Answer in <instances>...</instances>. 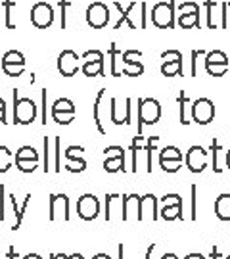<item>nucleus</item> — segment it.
<instances>
[{
	"instance_id": "obj_55",
	"label": "nucleus",
	"mask_w": 230,
	"mask_h": 259,
	"mask_svg": "<svg viewBox=\"0 0 230 259\" xmlns=\"http://www.w3.org/2000/svg\"><path fill=\"white\" fill-rule=\"evenodd\" d=\"M184 259H203V255H200V253H190V255H186Z\"/></svg>"
},
{
	"instance_id": "obj_9",
	"label": "nucleus",
	"mask_w": 230,
	"mask_h": 259,
	"mask_svg": "<svg viewBox=\"0 0 230 259\" xmlns=\"http://www.w3.org/2000/svg\"><path fill=\"white\" fill-rule=\"evenodd\" d=\"M161 58L165 60L161 65V73L165 77H178L182 75V54L178 50H165Z\"/></svg>"
},
{
	"instance_id": "obj_33",
	"label": "nucleus",
	"mask_w": 230,
	"mask_h": 259,
	"mask_svg": "<svg viewBox=\"0 0 230 259\" xmlns=\"http://www.w3.org/2000/svg\"><path fill=\"white\" fill-rule=\"evenodd\" d=\"M205 69L213 77H222V75L228 71V64H207L205 62Z\"/></svg>"
},
{
	"instance_id": "obj_52",
	"label": "nucleus",
	"mask_w": 230,
	"mask_h": 259,
	"mask_svg": "<svg viewBox=\"0 0 230 259\" xmlns=\"http://www.w3.org/2000/svg\"><path fill=\"white\" fill-rule=\"evenodd\" d=\"M42 123L46 125V91H42Z\"/></svg>"
},
{
	"instance_id": "obj_63",
	"label": "nucleus",
	"mask_w": 230,
	"mask_h": 259,
	"mask_svg": "<svg viewBox=\"0 0 230 259\" xmlns=\"http://www.w3.org/2000/svg\"><path fill=\"white\" fill-rule=\"evenodd\" d=\"M226 159H230V150L226 152Z\"/></svg>"
},
{
	"instance_id": "obj_51",
	"label": "nucleus",
	"mask_w": 230,
	"mask_h": 259,
	"mask_svg": "<svg viewBox=\"0 0 230 259\" xmlns=\"http://www.w3.org/2000/svg\"><path fill=\"white\" fill-rule=\"evenodd\" d=\"M48 144H50V142H48V137H44V167H42L44 173H48Z\"/></svg>"
},
{
	"instance_id": "obj_47",
	"label": "nucleus",
	"mask_w": 230,
	"mask_h": 259,
	"mask_svg": "<svg viewBox=\"0 0 230 259\" xmlns=\"http://www.w3.org/2000/svg\"><path fill=\"white\" fill-rule=\"evenodd\" d=\"M203 56V50H194L192 52V77L198 75V58Z\"/></svg>"
},
{
	"instance_id": "obj_46",
	"label": "nucleus",
	"mask_w": 230,
	"mask_h": 259,
	"mask_svg": "<svg viewBox=\"0 0 230 259\" xmlns=\"http://www.w3.org/2000/svg\"><path fill=\"white\" fill-rule=\"evenodd\" d=\"M190 190H192V221H196V217H198V188L196 185Z\"/></svg>"
},
{
	"instance_id": "obj_14",
	"label": "nucleus",
	"mask_w": 230,
	"mask_h": 259,
	"mask_svg": "<svg viewBox=\"0 0 230 259\" xmlns=\"http://www.w3.org/2000/svg\"><path fill=\"white\" fill-rule=\"evenodd\" d=\"M130 98L125 100V106H121L119 100L117 98H111L110 104H111V121L115 123V125H127L130 123Z\"/></svg>"
},
{
	"instance_id": "obj_1",
	"label": "nucleus",
	"mask_w": 230,
	"mask_h": 259,
	"mask_svg": "<svg viewBox=\"0 0 230 259\" xmlns=\"http://www.w3.org/2000/svg\"><path fill=\"white\" fill-rule=\"evenodd\" d=\"M150 18L157 29H173V25H175V0L157 2L152 8Z\"/></svg>"
},
{
	"instance_id": "obj_35",
	"label": "nucleus",
	"mask_w": 230,
	"mask_h": 259,
	"mask_svg": "<svg viewBox=\"0 0 230 259\" xmlns=\"http://www.w3.org/2000/svg\"><path fill=\"white\" fill-rule=\"evenodd\" d=\"M52 111H75V104L69 98H58L52 106Z\"/></svg>"
},
{
	"instance_id": "obj_54",
	"label": "nucleus",
	"mask_w": 230,
	"mask_h": 259,
	"mask_svg": "<svg viewBox=\"0 0 230 259\" xmlns=\"http://www.w3.org/2000/svg\"><path fill=\"white\" fill-rule=\"evenodd\" d=\"M92 259H111V257L108 255V253H96V255H94Z\"/></svg>"
},
{
	"instance_id": "obj_59",
	"label": "nucleus",
	"mask_w": 230,
	"mask_h": 259,
	"mask_svg": "<svg viewBox=\"0 0 230 259\" xmlns=\"http://www.w3.org/2000/svg\"><path fill=\"white\" fill-rule=\"evenodd\" d=\"M161 259H178V257H176L175 253H165V255H163Z\"/></svg>"
},
{
	"instance_id": "obj_5",
	"label": "nucleus",
	"mask_w": 230,
	"mask_h": 259,
	"mask_svg": "<svg viewBox=\"0 0 230 259\" xmlns=\"http://www.w3.org/2000/svg\"><path fill=\"white\" fill-rule=\"evenodd\" d=\"M215 117V104L209 98H198L192 102V119L198 125H209Z\"/></svg>"
},
{
	"instance_id": "obj_56",
	"label": "nucleus",
	"mask_w": 230,
	"mask_h": 259,
	"mask_svg": "<svg viewBox=\"0 0 230 259\" xmlns=\"http://www.w3.org/2000/svg\"><path fill=\"white\" fill-rule=\"evenodd\" d=\"M152 253H154V244H152V246L146 250V257H144V259H150V257H152Z\"/></svg>"
},
{
	"instance_id": "obj_48",
	"label": "nucleus",
	"mask_w": 230,
	"mask_h": 259,
	"mask_svg": "<svg viewBox=\"0 0 230 259\" xmlns=\"http://www.w3.org/2000/svg\"><path fill=\"white\" fill-rule=\"evenodd\" d=\"M71 6V0H60V8H62V29H65V12Z\"/></svg>"
},
{
	"instance_id": "obj_36",
	"label": "nucleus",
	"mask_w": 230,
	"mask_h": 259,
	"mask_svg": "<svg viewBox=\"0 0 230 259\" xmlns=\"http://www.w3.org/2000/svg\"><path fill=\"white\" fill-rule=\"evenodd\" d=\"M2 6H4V18H6V27L14 29L12 23V8L16 6V0H2Z\"/></svg>"
},
{
	"instance_id": "obj_62",
	"label": "nucleus",
	"mask_w": 230,
	"mask_h": 259,
	"mask_svg": "<svg viewBox=\"0 0 230 259\" xmlns=\"http://www.w3.org/2000/svg\"><path fill=\"white\" fill-rule=\"evenodd\" d=\"M226 167L230 169V159H226Z\"/></svg>"
},
{
	"instance_id": "obj_18",
	"label": "nucleus",
	"mask_w": 230,
	"mask_h": 259,
	"mask_svg": "<svg viewBox=\"0 0 230 259\" xmlns=\"http://www.w3.org/2000/svg\"><path fill=\"white\" fill-rule=\"evenodd\" d=\"M10 198H12V207H14V213H16V223L12 225V231H18L19 227H21V221H23V215H25V211H27L31 194L25 196V202H23L21 205H18V202H16V194H12Z\"/></svg>"
},
{
	"instance_id": "obj_58",
	"label": "nucleus",
	"mask_w": 230,
	"mask_h": 259,
	"mask_svg": "<svg viewBox=\"0 0 230 259\" xmlns=\"http://www.w3.org/2000/svg\"><path fill=\"white\" fill-rule=\"evenodd\" d=\"M50 259H67V255H64V253H52Z\"/></svg>"
},
{
	"instance_id": "obj_22",
	"label": "nucleus",
	"mask_w": 230,
	"mask_h": 259,
	"mask_svg": "<svg viewBox=\"0 0 230 259\" xmlns=\"http://www.w3.org/2000/svg\"><path fill=\"white\" fill-rule=\"evenodd\" d=\"M200 25V14H178V27L192 29Z\"/></svg>"
},
{
	"instance_id": "obj_17",
	"label": "nucleus",
	"mask_w": 230,
	"mask_h": 259,
	"mask_svg": "<svg viewBox=\"0 0 230 259\" xmlns=\"http://www.w3.org/2000/svg\"><path fill=\"white\" fill-rule=\"evenodd\" d=\"M136 6H138V2L134 0V2H130L129 6H127V10H123V6H121L119 2H115V8L121 12V18H119V21L115 23V29H121V25H123V23H129L130 29H136V23L130 19V16H132V10L136 8Z\"/></svg>"
},
{
	"instance_id": "obj_6",
	"label": "nucleus",
	"mask_w": 230,
	"mask_h": 259,
	"mask_svg": "<svg viewBox=\"0 0 230 259\" xmlns=\"http://www.w3.org/2000/svg\"><path fill=\"white\" fill-rule=\"evenodd\" d=\"M31 23L37 29H48L54 23V10L46 2H37L31 8Z\"/></svg>"
},
{
	"instance_id": "obj_44",
	"label": "nucleus",
	"mask_w": 230,
	"mask_h": 259,
	"mask_svg": "<svg viewBox=\"0 0 230 259\" xmlns=\"http://www.w3.org/2000/svg\"><path fill=\"white\" fill-rule=\"evenodd\" d=\"M205 6H207V27L217 29L215 21H213V14H215V10H213V0H205Z\"/></svg>"
},
{
	"instance_id": "obj_53",
	"label": "nucleus",
	"mask_w": 230,
	"mask_h": 259,
	"mask_svg": "<svg viewBox=\"0 0 230 259\" xmlns=\"http://www.w3.org/2000/svg\"><path fill=\"white\" fill-rule=\"evenodd\" d=\"M8 259H18V251L14 250V248H10L8 250Z\"/></svg>"
},
{
	"instance_id": "obj_15",
	"label": "nucleus",
	"mask_w": 230,
	"mask_h": 259,
	"mask_svg": "<svg viewBox=\"0 0 230 259\" xmlns=\"http://www.w3.org/2000/svg\"><path fill=\"white\" fill-rule=\"evenodd\" d=\"M81 152H84L83 146H69V148L65 150L67 159H71V163L65 165L67 171H71V173H83L84 169H86V161H84L83 157H79Z\"/></svg>"
},
{
	"instance_id": "obj_11",
	"label": "nucleus",
	"mask_w": 230,
	"mask_h": 259,
	"mask_svg": "<svg viewBox=\"0 0 230 259\" xmlns=\"http://www.w3.org/2000/svg\"><path fill=\"white\" fill-rule=\"evenodd\" d=\"M79 56L75 54L73 50H64L58 56V71L64 77H73L79 71Z\"/></svg>"
},
{
	"instance_id": "obj_43",
	"label": "nucleus",
	"mask_w": 230,
	"mask_h": 259,
	"mask_svg": "<svg viewBox=\"0 0 230 259\" xmlns=\"http://www.w3.org/2000/svg\"><path fill=\"white\" fill-rule=\"evenodd\" d=\"M161 200L165 205H182V198L178 194H165Z\"/></svg>"
},
{
	"instance_id": "obj_20",
	"label": "nucleus",
	"mask_w": 230,
	"mask_h": 259,
	"mask_svg": "<svg viewBox=\"0 0 230 259\" xmlns=\"http://www.w3.org/2000/svg\"><path fill=\"white\" fill-rule=\"evenodd\" d=\"M104 94H106V89H100L98 94H96V102L92 106V111H94V123H96V129L100 135H106V129H104V125H102V117H100V106H102V100H104Z\"/></svg>"
},
{
	"instance_id": "obj_8",
	"label": "nucleus",
	"mask_w": 230,
	"mask_h": 259,
	"mask_svg": "<svg viewBox=\"0 0 230 259\" xmlns=\"http://www.w3.org/2000/svg\"><path fill=\"white\" fill-rule=\"evenodd\" d=\"M77 211H79V217L84 219V221H94L100 213V202L94 194H84L79 198L77 202Z\"/></svg>"
},
{
	"instance_id": "obj_42",
	"label": "nucleus",
	"mask_w": 230,
	"mask_h": 259,
	"mask_svg": "<svg viewBox=\"0 0 230 259\" xmlns=\"http://www.w3.org/2000/svg\"><path fill=\"white\" fill-rule=\"evenodd\" d=\"M104 154H106V159L108 157H121L125 156V150L121 148V146H108V148L104 150Z\"/></svg>"
},
{
	"instance_id": "obj_19",
	"label": "nucleus",
	"mask_w": 230,
	"mask_h": 259,
	"mask_svg": "<svg viewBox=\"0 0 230 259\" xmlns=\"http://www.w3.org/2000/svg\"><path fill=\"white\" fill-rule=\"evenodd\" d=\"M215 213L221 221H230V194H221L215 202Z\"/></svg>"
},
{
	"instance_id": "obj_40",
	"label": "nucleus",
	"mask_w": 230,
	"mask_h": 259,
	"mask_svg": "<svg viewBox=\"0 0 230 259\" xmlns=\"http://www.w3.org/2000/svg\"><path fill=\"white\" fill-rule=\"evenodd\" d=\"M16 165L21 173H33L38 167V161H16Z\"/></svg>"
},
{
	"instance_id": "obj_41",
	"label": "nucleus",
	"mask_w": 230,
	"mask_h": 259,
	"mask_svg": "<svg viewBox=\"0 0 230 259\" xmlns=\"http://www.w3.org/2000/svg\"><path fill=\"white\" fill-rule=\"evenodd\" d=\"M54 146H56V171L60 173L62 171V142H60V137H56Z\"/></svg>"
},
{
	"instance_id": "obj_21",
	"label": "nucleus",
	"mask_w": 230,
	"mask_h": 259,
	"mask_svg": "<svg viewBox=\"0 0 230 259\" xmlns=\"http://www.w3.org/2000/svg\"><path fill=\"white\" fill-rule=\"evenodd\" d=\"M16 161H38V152L33 146H21L16 152Z\"/></svg>"
},
{
	"instance_id": "obj_49",
	"label": "nucleus",
	"mask_w": 230,
	"mask_h": 259,
	"mask_svg": "<svg viewBox=\"0 0 230 259\" xmlns=\"http://www.w3.org/2000/svg\"><path fill=\"white\" fill-rule=\"evenodd\" d=\"M0 123H8L6 121V102L0 98Z\"/></svg>"
},
{
	"instance_id": "obj_38",
	"label": "nucleus",
	"mask_w": 230,
	"mask_h": 259,
	"mask_svg": "<svg viewBox=\"0 0 230 259\" xmlns=\"http://www.w3.org/2000/svg\"><path fill=\"white\" fill-rule=\"evenodd\" d=\"M161 163V169L167 171V173H176L178 169H180V163L182 161H175V159H163V161H159Z\"/></svg>"
},
{
	"instance_id": "obj_2",
	"label": "nucleus",
	"mask_w": 230,
	"mask_h": 259,
	"mask_svg": "<svg viewBox=\"0 0 230 259\" xmlns=\"http://www.w3.org/2000/svg\"><path fill=\"white\" fill-rule=\"evenodd\" d=\"M37 117V106L31 98H19L18 91H14V123L29 125Z\"/></svg>"
},
{
	"instance_id": "obj_10",
	"label": "nucleus",
	"mask_w": 230,
	"mask_h": 259,
	"mask_svg": "<svg viewBox=\"0 0 230 259\" xmlns=\"http://www.w3.org/2000/svg\"><path fill=\"white\" fill-rule=\"evenodd\" d=\"M69 221V198L65 194H52L50 196V221L58 219Z\"/></svg>"
},
{
	"instance_id": "obj_3",
	"label": "nucleus",
	"mask_w": 230,
	"mask_h": 259,
	"mask_svg": "<svg viewBox=\"0 0 230 259\" xmlns=\"http://www.w3.org/2000/svg\"><path fill=\"white\" fill-rule=\"evenodd\" d=\"M138 117L140 125H156L161 117V104L156 98H142L138 102Z\"/></svg>"
},
{
	"instance_id": "obj_45",
	"label": "nucleus",
	"mask_w": 230,
	"mask_h": 259,
	"mask_svg": "<svg viewBox=\"0 0 230 259\" xmlns=\"http://www.w3.org/2000/svg\"><path fill=\"white\" fill-rule=\"evenodd\" d=\"M217 150H219V142H217V139L211 142V152H213V171L215 173H221L222 169L219 165H217Z\"/></svg>"
},
{
	"instance_id": "obj_39",
	"label": "nucleus",
	"mask_w": 230,
	"mask_h": 259,
	"mask_svg": "<svg viewBox=\"0 0 230 259\" xmlns=\"http://www.w3.org/2000/svg\"><path fill=\"white\" fill-rule=\"evenodd\" d=\"M2 69L8 77H19L25 71V65H2Z\"/></svg>"
},
{
	"instance_id": "obj_7",
	"label": "nucleus",
	"mask_w": 230,
	"mask_h": 259,
	"mask_svg": "<svg viewBox=\"0 0 230 259\" xmlns=\"http://www.w3.org/2000/svg\"><path fill=\"white\" fill-rule=\"evenodd\" d=\"M83 73L86 77H100L104 75V54L100 50H86L83 54Z\"/></svg>"
},
{
	"instance_id": "obj_30",
	"label": "nucleus",
	"mask_w": 230,
	"mask_h": 259,
	"mask_svg": "<svg viewBox=\"0 0 230 259\" xmlns=\"http://www.w3.org/2000/svg\"><path fill=\"white\" fill-rule=\"evenodd\" d=\"M110 56H111V75L113 77H121L119 73V69H117V64H119V48L115 47V42H111V47H110Z\"/></svg>"
},
{
	"instance_id": "obj_57",
	"label": "nucleus",
	"mask_w": 230,
	"mask_h": 259,
	"mask_svg": "<svg viewBox=\"0 0 230 259\" xmlns=\"http://www.w3.org/2000/svg\"><path fill=\"white\" fill-rule=\"evenodd\" d=\"M23 259H42V257H40L38 253H27V255H25Z\"/></svg>"
},
{
	"instance_id": "obj_12",
	"label": "nucleus",
	"mask_w": 230,
	"mask_h": 259,
	"mask_svg": "<svg viewBox=\"0 0 230 259\" xmlns=\"http://www.w3.org/2000/svg\"><path fill=\"white\" fill-rule=\"evenodd\" d=\"M186 165L192 173H202L207 167V152L202 146H192L186 152Z\"/></svg>"
},
{
	"instance_id": "obj_28",
	"label": "nucleus",
	"mask_w": 230,
	"mask_h": 259,
	"mask_svg": "<svg viewBox=\"0 0 230 259\" xmlns=\"http://www.w3.org/2000/svg\"><path fill=\"white\" fill-rule=\"evenodd\" d=\"M163 159H175V161H182V152L176 148V146H167L163 148V152L159 154V161Z\"/></svg>"
},
{
	"instance_id": "obj_37",
	"label": "nucleus",
	"mask_w": 230,
	"mask_h": 259,
	"mask_svg": "<svg viewBox=\"0 0 230 259\" xmlns=\"http://www.w3.org/2000/svg\"><path fill=\"white\" fill-rule=\"evenodd\" d=\"M178 14H200V4L182 2V4H178Z\"/></svg>"
},
{
	"instance_id": "obj_50",
	"label": "nucleus",
	"mask_w": 230,
	"mask_h": 259,
	"mask_svg": "<svg viewBox=\"0 0 230 259\" xmlns=\"http://www.w3.org/2000/svg\"><path fill=\"white\" fill-rule=\"evenodd\" d=\"M2 196H4V185H0V221L6 219V215H4V204H2Z\"/></svg>"
},
{
	"instance_id": "obj_61",
	"label": "nucleus",
	"mask_w": 230,
	"mask_h": 259,
	"mask_svg": "<svg viewBox=\"0 0 230 259\" xmlns=\"http://www.w3.org/2000/svg\"><path fill=\"white\" fill-rule=\"evenodd\" d=\"M119 259H123V246H119Z\"/></svg>"
},
{
	"instance_id": "obj_24",
	"label": "nucleus",
	"mask_w": 230,
	"mask_h": 259,
	"mask_svg": "<svg viewBox=\"0 0 230 259\" xmlns=\"http://www.w3.org/2000/svg\"><path fill=\"white\" fill-rule=\"evenodd\" d=\"M161 219H165V221L182 219V205H165L161 209Z\"/></svg>"
},
{
	"instance_id": "obj_60",
	"label": "nucleus",
	"mask_w": 230,
	"mask_h": 259,
	"mask_svg": "<svg viewBox=\"0 0 230 259\" xmlns=\"http://www.w3.org/2000/svg\"><path fill=\"white\" fill-rule=\"evenodd\" d=\"M67 259H83V255L81 253H73V255H69Z\"/></svg>"
},
{
	"instance_id": "obj_34",
	"label": "nucleus",
	"mask_w": 230,
	"mask_h": 259,
	"mask_svg": "<svg viewBox=\"0 0 230 259\" xmlns=\"http://www.w3.org/2000/svg\"><path fill=\"white\" fill-rule=\"evenodd\" d=\"M119 58L123 64H136L142 58V52L140 50H127V52H121Z\"/></svg>"
},
{
	"instance_id": "obj_13",
	"label": "nucleus",
	"mask_w": 230,
	"mask_h": 259,
	"mask_svg": "<svg viewBox=\"0 0 230 259\" xmlns=\"http://www.w3.org/2000/svg\"><path fill=\"white\" fill-rule=\"evenodd\" d=\"M157 219V198L154 194L140 196L138 221H156Z\"/></svg>"
},
{
	"instance_id": "obj_25",
	"label": "nucleus",
	"mask_w": 230,
	"mask_h": 259,
	"mask_svg": "<svg viewBox=\"0 0 230 259\" xmlns=\"http://www.w3.org/2000/svg\"><path fill=\"white\" fill-rule=\"evenodd\" d=\"M104 169L108 173H117V171H125V156L121 157H108L104 161Z\"/></svg>"
},
{
	"instance_id": "obj_23",
	"label": "nucleus",
	"mask_w": 230,
	"mask_h": 259,
	"mask_svg": "<svg viewBox=\"0 0 230 259\" xmlns=\"http://www.w3.org/2000/svg\"><path fill=\"white\" fill-rule=\"evenodd\" d=\"M0 65H25V58L18 50H10V52H6V54L2 56Z\"/></svg>"
},
{
	"instance_id": "obj_29",
	"label": "nucleus",
	"mask_w": 230,
	"mask_h": 259,
	"mask_svg": "<svg viewBox=\"0 0 230 259\" xmlns=\"http://www.w3.org/2000/svg\"><path fill=\"white\" fill-rule=\"evenodd\" d=\"M144 73V65L136 62V64H123L121 75H127V77H138V75Z\"/></svg>"
},
{
	"instance_id": "obj_26",
	"label": "nucleus",
	"mask_w": 230,
	"mask_h": 259,
	"mask_svg": "<svg viewBox=\"0 0 230 259\" xmlns=\"http://www.w3.org/2000/svg\"><path fill=\"white\" fill-rule=\"evenodd\" d=\"M12 161H14V156L8 146H0V173H6L12 167Z\"/></svg>"
},
{
	"instance_id": "obj_4",
	"label": "nucleus",
	"mask_w": 230,
	"mask_h": 259,
	"mask_svg": "<svg viewBox=\"0 0 230 259\" xmlns=\"http://www.w3.org/2000/svg\"><path fill=\"white\" fill-rule=\"evenodd\" d=\"M110 21V8L104 2H92L86 8V23L92 29H104Z\"/></svg>"
},
{
	"instance_id": "obj_32",
	"label": "nucleus",
	"mask_w": 230,
	"mask_h": 259,
	"mask_svg": "<svg viewBox=\"0 0 230 259\" xmlns=\"http://www.w3.org/2000/svg\"><path fill=\"white\" fill-rule=\"evenodd\" d=\"M52 117L60 125H69L75 119V111H52Z\"/></svg>"
},
{
	"instance_id": "obj_31",
	"label": "nucleus",
	"mask_w": 230,
	"mask_h": 259,
	"mask_svg": "<svg viewBox=\"0 0 230 259\" xmlns=\"http://www.w3.org/2000/svg\"><path fill=\"white\" fill-rule=\"evenodd\" d=\"M205 62L207 64H228V56L224 54L222 50H213V52L205 56Z\"/></svg>"
},
{
	"instance_id": "obj_27",
	"label": "nucleus",
	"mask_w": 230,
	"mask_h": 259,
	"mask_svg": "<svg viewBox=\"0 0 230 259\" xmlns=\"http://www.w3.org/2000/svg\"><path fill=\"white\" fill-rule=\"evenodd\" d=\"M188 104H190V100H188V96H186L184 91H182L180 96H178V106H180V123H182V125H190V123H192L190 117H188Z\"/></svg>"
},
{
	"instance_id": "obj_16",
	"label": "nucleus",
	"mask_w": 230,
	"mask_h": 259,
	"mask_svg": "<svg viewBox=\"0 0 230 259\" xmlns=\"http://www.w3.org/2000/svg\"><path fill=\"white\" fill-rule=\"evenodd\" d=\"M138 207H140V196L138 194H129L123 196V221H130L132 217L138 221Z\"/></svg>"
}]
</instances>
